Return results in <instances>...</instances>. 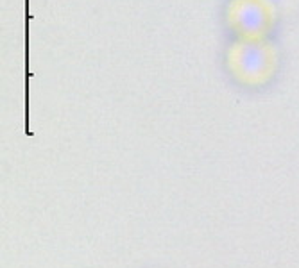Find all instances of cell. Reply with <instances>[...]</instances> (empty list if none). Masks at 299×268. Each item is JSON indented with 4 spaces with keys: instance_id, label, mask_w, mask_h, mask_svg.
<instances>
[{
    "instance_id": "obj_1",
    "label": "cell",
    "mask_w": 299,
    "mask_h": 268,
    "mask_svg": "<svg viewBox=\"0 0 299 268\" xmlns=\"http://www.w3.org/2000/svg\"><path fill=\"white\" fill-rule=\"evenodd\" d=\"M147 268H154V267H147Z\"/></svg>"
}]
</instances>
